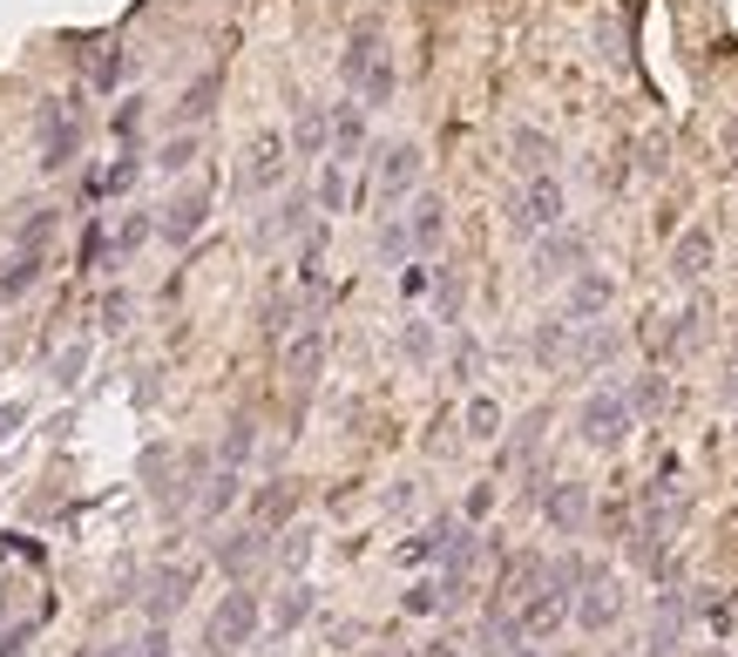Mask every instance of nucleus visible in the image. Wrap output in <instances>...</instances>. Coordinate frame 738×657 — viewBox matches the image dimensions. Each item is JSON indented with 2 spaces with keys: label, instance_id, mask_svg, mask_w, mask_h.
I'll list each match as a JSON object with an SVG mask.
<instances>
[{
  "label": "nucleus",
  "instance_id": "obj_1",
  "mask_svg": "<svg viewBox=\"0 0 738 657\" xmlns=\"http://www.w3.org/2000/svg\"><path fill=\"white\" fill-rule=\"evenodd\" d=\"M340 81H346V89H353L366 109H386V102H393L400 75H393V55H386L380 28H360V35L346 41V55H340Z\"/></svg>",
  "mask_w": 738,
  "mask_h": 657
},
{
  "label": "nucleus",
  "instance_id": "obj_2",
  "mask_svg": "<svg viewBox=\"0 0 738 657\" xmlns=\"http://www.w3.org/2000/svg\"><path fill=\"white\" fill-rule=\"evenodd\" d=\"M630 428H637V406H630V393H617V386H597V393L577 406V441H583V448L617 454V448L630 441Z\"/></svg>",
  "mask_w": 738,
  "mask_h": 657
},
{
  "label": "nucleus",
  "instance_id": "obj_3",
  "mask_svg": "<svg viewBox=\"0 0 738 657\" xmlns=\"http://www.w3.org/2000/svg\"><path fill=\"white\" fill-rule=\"evenodd\" d=\"M258 624H265V610H258V597H252V590H224V604H217V610H210V624H204L210 657L244 650V644L258 637Z\"/></svg>",
  "mask_w": 738,
  "mask_h": 657
},
{
  "label": "nucleus",
  "instance_id": "obj_4",
  "mask_svg": "<svg viewBox=\"0 0 738 657\" xmlns=\"http://www.w3.org/2000/svg\"><path fill=\"white\" fill-rule=\"evenodd\" d=\"M562 224V177L555 170H535L529 190L509 204V231L515 237H535V231H555Z\"/></svg>",
  "mask_w": 738,
  "mask_h": 657
},
{
  "label": "nucleus",
  "instance_id": "obj_5",
  "mask_svg": "<svg viewBox=\"0 0 738 657\" xmlns=\"http://www.w3.org/2000/svg\"><path fill=\"white\" fill-rule=\"evenodd\" d=\"M421 170H427V149L421 143H386L380 149V204L400 210L406 197L421 190Z\"/></svg>",
  "mask_w": 738,
  "mask_h": 657
},
{
  "label": "nucleus",
  "instance_id": "obj_6",
  "mask_svg": "<svg viewBox=\"0 0 738 657\" xmlns=\"http://www.w3.org/2000/svg\"><path fill=\"white\" fill-rule=\"evenodd\" d=\"M35 129H41V156H35V163H41L48 177L68 170V163L81 156V116H75V109H55V102H48V109L35 116Z\"/></svg>",
  "mask_w": 738,
  "mask_h": 657
},
{
  "label": "nucleus",
  "instance_id": "obj_7",
  "mask_svg": "<svg viewBox=\"0 0 738 657\" xmlns=\"http://www.w3.org/2000/svg\"><path fill=\"white\" fill-rule=\"evenodd\" d=\"M590 265V237L583 231H569V224H555V231H542V244H535V278L549 285V278H577Z\"/></svg>",
  "mask_w": 738,
  "mask_h": 657
},
{
  "label": "nucleus",
  "instance_id": "obj_8",
  "mask_svg": "<svg viewBox=\"0 0 738 657\" xmlns=\"http://www.w3.org/2000/svg\"><path fill=\"white\" fill-rule=\"evenodd\" d=\"M285 163H292V156H285V136H278V129H265L252 149H244L237 190H244V197H265V190H278V184H285Z\"/></svg>",
  "mask_w": 738,
  "mask_h": 657
},
{
  "label": "nucleus",
  "instance_id": "obj_9",
  "mask_svg": "<svg viewBox=\"0 0 738 657\" xmlns=\"http://www.w3.org/2000/svg\"><path fill=\"white\" fill-rule=\"evenodd\" d=\"M610 305H617V278L597 272V265H583L577 278H569V292H562V318H569V325H590V318H603Z\"/></svg>",
  "mask_w": 738,
  "mask_h": 657
},
{
  "label": "nucleus",
  "instance_id": "obj_10",
  "mask_svg": "<svg viewBox=\"0 0 738 657\" xmlns=\"http://www.w3.org/2000/svg\"><path fill=\"white\" fill-rule=\"evenodd\" d=\"M542 516H549V529H555V536H583V529H590V481H577V474L549 481Z\"/></svg>",
  "mask_w": 738,
  "mask_h": 657
},
{
  "label": "nucleus",
  "instance_id": "obj_11",
  "mask_svg": "<svg viewBox=\"0 0 738 657\" xmlns=\"http://www.w3.org/2000/svg\"><path fill=\"white\" fill-rule=\"evenodd\" d=\"M617 617H623V590H617V577L590 569V577H583V590H577V624H583L590 637H603Z\"/></svg>",
  "mask_w": 738,
  "mask_h": 657
},
{
  "label": "nucleus",
  "instance_id": "obj_12",
  "mask_svg": "<svg viewBox=\"0 0 738 657\" xmlns=\"http://www.w3.org/2000/svg\"><path fill=\"white\" fill-rule=\"evenodd\" d=\"M265 556H272V529H265V522H252V529H237V536L217 542V569H224V577H237V584L252 577Z\"/></svg>",
  "mask_w": 738,
  "mask_h": 657
},
{
  "label": "nucleus",
  "instance_id": "obj_13",
  "mask_svg": "<svg viewBox=\"0 0 738 657\" xmlns=\"http://www.w3.org/2000/svg\"><path fill=\"white\" fill-rule=\"evenodd\" d=\"M204 217H210V197L204 190H184V197H170L156 210V237L163 244H190L197 231H204Z\"/></svg>",
  "mask_w": 738,
  "mask_h": 657
},
{
  "label": "nucleus",
  "instance_id": "obj_14",
  "mask_svg": "<svg viewBox=\"0 0 738 657\" xmlns=\"http://www.w3.org/2000/svg\"><path fill=\"white\" fill-rule=\"evenodd\" d=\"M190 590H197V569H156V577H149V597H142L149 624H170V617L190 604Z\"/></svg>",
  "mask_w": 738,
  "mask_h": 657
},
{
  "label": "nucleus",
  "instance_id": "obj_15",
  "mask_svg": "<svg viewBox=\"0 0 738 657\" xmlns=\"http://www.w3.org/2000/svg\"><path fill=\"white\" fill-rule=\"evenodd\" d=\"M678 650H685V597L665 590L658 617H650V630H643V657H678Z\"/></svg>",
  "mask_w": 738,
  "mask_h": 657
},
{
  "label": "nucleus",
  "instance_id": "obj_16",
  "mask_svg": "<svg viewBox=\"0 0 738 657\" xmlns=\"http://www.w3.org/2000/svg\"><path fill=\"white\" fill-rule=\"evenodd\" d=\"M278 366H285L292 386H312V380L325 373V333H318V325H298V333L285 340V360H278Z\"/></svg>",
  "mask_w": 738,
  "mask_h": 657
},
{
  "label": "nucleus",
  "instance_id": "obj_17",
  "mask_svg": "<svg viewBox=\"0 0 738 657\" xmlns=\"http://www.w3.org/2000/svg\"><path fill=\"white\" fill-rule=\"evenodd\" d=\"M711 258H718V244H711V231L698 224V231H685V237L671 244V278H678V285H698V278L711 272Z\"/></svg>",
  "mask_w": 738,
  "mask_h": 657
},
{
  "label": "nucleus",
  "instance_id": "obj_18",
  "mask_svg": "<svg viewBox=\"0 0 738 657\" xmlns=\"http://www.w3.org/2000/svg\"><path fill=\"white\" fill-rule=\"evenodd\" d=\"M41 272H48V258H41V252H21V244H14V258H8V265H0V305H14V298H28Z\"/></svg>",
  "mask_w": 738,
  "mask_h": 657
},
{
  "label": "nucleus",
  "instance_id": "obj_19",
  "mask_svg": "<svg viewBox=\"0 0 738 657\" xmlns=\"http://www.w3.org/2000/svg\"><path fill=\"white\" fill-rule=\"evenodd\" d=\"M406 224H414V252H434V244L447 237V204H441L434 190H421L414 210H406Z\"/></svg>",
  "mask_w": 738,
  "mask_h": 657
},
{
  "label": "nucleus",
  "instance_id": "obj_20",
  "mask_svg": "<svg viewBox=\"0 0 738 657\" xmlns=\"http://www.w3.org/2000/svg\"><path fill=\"white\" fill-rule=\"evenodd\" d=\"M360 149H366V102H340L333 109V156L353 163Z\"/></svg>",
  "mask_w": 738,
  "mask_h": 657
},
{
  "label": "nucleus",
  "instance_id": "obj_21",
  "mask_svg": "<svg viewBox=\"0 0 738 657\" xmlns=\"http://www.w3.org/2000/svg\"><path fill=\"white\" fill-rule=\"evenodd\" d=\"M617 353H623V333H617L610 318H590L583 340H577V366H610Z\"/></svg>",
  "mask_w": 738,
  "mask_h": 657
},
{
  "label": "nucleus",
  "instance_id": "obj_22",
  "mask_svg": "<svg viewBox=\"0 0 738 657\" xmlns=\"http://www.w3.org/2000/svg\"><path fill=\"white\" fill-rule=\"evenodd\" d=\"M325 143H333L325 109H318V102H298V116H292V149H298V156H325Z\"/></svg>",
  "mask_w": 738,
  "mask_h": 657
},
{
  "label": "nucleus",
  "instance_id": "obj_23",
  "mask_svg": "<svg viewBox=\"0 0 738 657\" xmlns=\"http://www.w3.org/2000/svg\"><path fill=\"white\" fill-rule=\"evenodd\" d=\"M509 149H515V170H529V177L549 170V156H555V143H549L535 122H515V129H509Z\"/></svg>",
  "mask_w": 738,
  "mask_h": 657
},
{
  "label": "nucleus",
  "instance_id": "obj_24",
  "mask_svg": "<svg viewBox=\"0 0 738 657\" xmlns=\"http://www.w3.org/2000/svg\"><path fill=\"white\" fill-rule=\"evenodd\" d=\"M461 536V522L454 516H441V522H427L414 542H400V562H427V556H447V542Z\"/></svg>",
  "mask_w": 738,
  "mask_h": 657
},
{
  "label": "nucleus",
  "instance_id": "obj_25",
  "mask_svg": "<svg viewBox=\"0 0 738 657\" xmlns=\"http://www.w3.org/2000/svg\"><path fill=\"white\" fill-rule=\"evenodd\" d=\"M373 244H380V265H400L406 252H414V224H406L400 210H386V217H380V237H373Z\"/></svg>",
  "mask_w": 738,
  "mask_h": 657
},
{
  "label": "nucleus",
  "instance_id": "obj_26",
  "mask_svg": "<svg viewBox=\"0 0 738 657\" xmlns=\"http://www.w3.org/2000/svg\"><path fill=\"white\" fill-rule=\"evenodd\" d=\"M542 434H549V406H535V414H522V421H515V434H509L502 461H529V454L542 448Z\"/></svg>",
  "mask_w": 738,
  "mask_h": 657
},
{
  "label": "nucleus",
  "instance_id": "obj_27",
  "mask_svg": "<svg viewBox=\"0 0 738 657\" xmlns=\"http://www.w3.org/2000/svg\"><path fill=\"white\" fill-rule=\"evenodd\" d=\"M230 502H237V468L224 461V468L210 474V488H204V496H197V516H204V522H217V516H224Z\"/></svg>",
  "mask_w": 738,
  "mask_h": 657
},
{
  "label": "nucleus",
  "instance_id": "obj_28",
  "mask_svg": "<svg viewBox=\"0 0 738 657\" xmlns=\"http://www.w3.org/2000/svg\"><path fill=\"white\" fill-rule=\"evenodd\" d=\"M312 604H318V590H312V584H292V590L278 597V610H272V624H278V637H285V630H298V624L312 617Z\"/></svg>",
  "mask_w": 738,
  "mask_h": 657
},
{
  "label": "nucleus",
  "instance_id": "obj_29",
  "mask_svg": "<svg viewBox=\"0 0 738 657\" xmlns=\"http://www.w3.org/2000/svg\"><path fill=\"white\" fill-rule=\"evenodd\" d=\"M55 224H61V210H48V204H35L21 224H14V244H21V252H41V244L55 237Z\"/></svg>",
  "mask_w": 738,
  "mask_h": 657
},
{
  "label": "nucleus",
  "instance_id": "obj_30",
  "mask_svg": "<svg viewBox=\"0 0 738 657\" xmlns=\"http://www.w3.org/2000/svg\"><path fill=\"white\" fill-rule=\"evenodd\" d=\"M325 217H333V210H346V163L340 156H325V170H318V197H312Z\"/></svg>",
  "mask_w": 738,
  "mask_h": 657
},
{
  "label": "nucleus",
  "instance_id": "obj_31",
  "mask_svg": "<svg viewBox=\"0 0 738 657\" xmlns=\"http://www.w3.org/2000/svg\"><path fill=\"white\" fill-rule=\"evenodd\" d=\"M217 89H224V75H204V81H190V96L177 102V122H204V116L217 109Z\"/></svg>",
  "mask_w": 738,
  "mask_h": 657
},
{
  "label": "nucleus",
  "instance_id": "obj_32",
  "mask_svg": "<svg viewBox=\"0 0 738 657\" xmlns=\"http://www.w3.org/2000/svg\"><path fill=\"white\" fill-rule=\"evenodd\" d=\"M630 406H637L643 421H650V414H665V406H671V380H665V373H643V380L630 386Z\"/></svg>",
  "mask_w": 738,
  "mask_h": 657
},
{
  "label": "nucleus",
  "instance_id": "obj_33",
  "mask_svg": "<svg viewBox=\"0 0 738 657\" xmlns=\"http://www.w3.org/2000/svg\"><path fill=\"white\" fill-rule=\"evenodd\" d=\"M252 448H258V421H252V414H237V421L224 428V461L244 468V461H252Z\"/></svg>",
  "mask_w": 738,
  "mask_h": 657
},
{
  "label": "nucleus",
  "instance_id": "obj_34",
  "mask_svg": "<svg viewBox=\"0 0 738 657\" xmlns=\"http://www.w3.org/2000/svg\"><path fill=\"white\" fill-rule=\"evenodd\" d=\"M312 210H318V204H305V197H285V204H278V217H272L265 231H272V237H305V231H312Z\"/></svg>",
  "mask_w": 738,
  "mask_h": 657
},
{
  "label": "nucleus",
  "instance_id": "obj_35",
  "mask_svg": "<svg viewBox=\"0 0 738 657\" xmlns=\"http://www.w3.org/2000/svg\"><path fill=\"white\" fill-rule=\"evenodd\" d=\"M562 353H569V318H542V325H535V360L555 366Z\"/></svg>",
  "mask_w": 738,
  "mask_h": 657
},
{
  "label": "nucleus",
  "instance_id": "obj_36",
  "mask_svg": "<svg viewBox=\"0 0 738 657\" xmlns=\"http://www.w3.org/2000/svg\"><path fill=\"white\" fill-rule=\"evenodd\" d=\"M400 353L414 360V366H427V360H434V318H406V333H400Z\"/></svg>",
  "mask_w": 738,
  "mask_h": 657
},
{
  "label": "nucleus",
  "instance_id": "obj_37",
  "mask_svg": "<svg viewBox=\"0 0 738 657\" xmlns=\"http://www.w3.org/2000/svg\"><path fill=\"white\" fill-rule=\"evenodd\" d=\"M468 434H474V441H495V434H502V406L474 393V400H468Z\"/></svg>",
  "mask_w": 738,
  "mask_h": 657
},
{
  "label": "nucleus",
  "instance_id": "obj_38",
  "mask_svg": "<svg viewBox=\"0 0 738 657\" xmlns=\"http://www.w3.org/2000/svg\"><path fill=\"white\" fill-rule=\"evenodd\" d=\"M292 502H298V488H292V481H272L265 496H258V522H265V529H272V522H285V516H292Z\"/></svg>",
  "mask_w": 738,
  "mask_h": 657
},
{
  "label": "nucleus",
  "instance_id": "obj_39",
  "mask_svg": "<svg viewBox=\"0 0 738 657\" xmlns=\"http://www.w3.org/2000/svg\"><path fill=\"white\" fill-rule=\"evenodd\" d=\"M190 163H197V136H177V143L156 149V170H163V177H184Z\"/></svg>",
  "mask_w": 738,
  "mask_h": 657
},
{
  "label": "nucleus",
  "instance_id": "obj_40",
  "mask_svg": "<svg viewBox=\"0 0 738 657\" xmlns=\"http://www.w3.org/2000/svg\"><path fill=\"white\" fill-rule=\"evenodd\" d=\"M434 318H441V325L461 318V272H441V278H434Z\"/></svg>",
  "mask_w": 738,
  "mask_h": 657
},
{
  "label": "nucleus",
  "instance_id": "obj_41",
  "mask_svg": "<svg viewBox=\"0 0 738 657\" xmlns=\"http://www.w3.org/2000/svg\"><path fill=\"white\" fill-rule=\"evenodd\" d=\"M136 177H142V163H136V156H116V163H109V170L96 177V190H109V197H116V190H129Z\"/></svg>",
  "mask_w": 738,
  "mask_h": 657
},
{
  "label": "nucleus",
  "instance_id": "obj_42",
  "mask_svg": "<svg viewBox=\"0 0 738 657\" xmlns=\"http://www.w3.org/2000/svg\"><path fill=\"white\" fill-rule=\"evenodd\" d=\"M278 562H285V569H305V562H312V529H285Z\"/></svg>",
  "mask_w": 738,
  "mask_h": 657
},
{
  "label": "nucleus",
  "instance_id": "obj_43",
  "mask_svg": "<svg viewBox=\"0 0 738 657\" xmlns=\"http://www.w3.org/2000/svg\"><path fill=\"white\" fill-rule=\"evenodd\" d=\"M122 75H129V55H122V48H109V55L96 61V89H102V96H116V81H122Z\"/></svg>",
  "mask_w": 738,
  "mask_h": 657
},
{
  "label": "nucleus",
  "instance_id": "obj_44",
  "mask_svg": "<svg viewBox=\"0 0 738 657\" xmlns=\"http://www.w3.org/2000/svg\"><path fill=\"white\" fill-rule=\"evenodd\" d=\"M149 231H156V217H142V210H136V217H122V231H116V258H129Z\"/></svg>",
  "mask_w": 738,
  "mask_h": 657
},
{
  "label": "nucleus",
  "instance_id": "obj_45",
  "mask_svg": "<svg viewBox=\"0 0 738 657\" xmlns=\"http://www.w3.org/2000/svg\"><path fill=\"white\" fill-rule=\"evenodd\" d=\"M21 428H28V400H8V406H0V448H8Z\"/></svg>",
  "mask_w": 738,
  "mask_h": 657
},
{
  "label": "nucleus",
  "instance_id": "obj_46",
  "mask_svg": "<svg viewBox=\"0 0 738 657\" xmlns=\"http://www.w3.org/2000/svg\"><path fill=\"white\" fill-rule=\"evenodd\" d=\"M81 366H89V346H68V353L55 360V380H61V386H75V380H81Z\"/></svg>",
  "mask_w": 738,
  "mask_h": 657
},
{
  "label": "nucleus",
  "instance_id": "obj_47",
  "mask_svg": "<svg viewBox=\"0 0 738 657\" xmlns=\"http://www.w3.org/2000/svg\"><path fill=\"white\" fill-rule=\"evenodd\" d=\"M102 325H109V333H122V325H129V292H109V298H102Z\"/></svg>",
  "mask_w": 738,
  "mask_h": 657
},
{
  "label": "nucleus",
  "instance_id": "obj_48",
  "mask_svg": "<svg viewBox=\"0 0 738 657\" xmlns=\"http://www.w3.org/2000/svg\"><path fill=\"white\" fill-rule=\"evenodd\" d=\"M474 366H481V346L461 340V346H454V380H474Z\"/></svg>",
  "mask_w": 738,
  "mask_h": 657
},
{
  "label": "nucleus",
  "instance_id": "obj_49",
  "mask_svg": "<svg viewBox=\"0 0 738 657\" xmlns=\"http://www.w3.org/2000/svg\"><path fill=\"white\" fill-rule=\"evenodd\" d=\"M28 637H35V624H14L8 637H0V657H21V650H28Z\"/></svg>",
  "mask_w": 738,
  "mask_h": 657
},
{
  "label": "nucleus",
  "instance_id": "obj_50",
  "mask_svg": "<svg viewBox=\"0 0 738 657\" xmlns=\"http://www.w3.org/2000/svg\"><path fill=\"white\" fill-rule=\"evenodd\" d=\"M163 650H170V637H163V624H156L149 637H136V657H163Z\"/></svg>",
  "mask_w": 738,
  "mask_h": 657
},
{
  "label": "nucleus",
  "instance_id": "obj_51",
  "mask_svg": "<svg viewBox=\"0 0 738 657\" xmlns=\"http://www.w3.org/2000/svg\"><path fill=\"white\" fill-rule=\"evenodd\" d=\"M488 502H495V481H481L474 496H468V516H488Z\"/></svg>",
  "mask_w": 738,
  "mask_h": 657
},
{
  "label": "nucleus",
  "instance_id": "obj_52",
  "mask_svg": "<svg viewBox=\"0 0 738 657\" xmlns=\"http://www.w3.org/2000/svg\"><path fill=\"white\" fill-rule=\"evenodd\" d=\"M81 657H136V644H96V650H81Z\"/></svg>",
  "mask_w": 738,
  "mask_h": 657
},
{
  "label": "nucleus",
  "instance_id": "obj_53",
  "mask_svg": "<svg viewBox=\"0 0 738 657\" xmlns=\"http://www.w3.org/2000/svg\"><path fill=\"white\" fill-rule=\"evenodd\" d=\"M725 400L738 406V360H731V380H725Z\"/></svg>",
  "mask_w": 738,
  "mask_h": 657
},
{
  "label": "nucleus",
  "instance_id": "obj_54",
  "mask_svg": "<svg viewBox=\"0 0 738 657\" xmlns=\"http://www.w3.org/2000/svg\"><path fill=\"white\" fill-rule=\"evenodd\" d=\"M509 657H542V650H535V644H522V650H509Z\"/></svg>",
  "mask_w": 738,
  "mask_h": 657
},
{
  "label": "nucleus",
  "instance_id": "obj_55",
  "mask_svg": "<svg viewBox=\"0 0 738 657\" xmlns=\"http://www.w3.org/2000/svg\"><path fill=\"white\" fill-rule=\"evenodd\" d=\"M711 657H725V650H711Z\"/></svg>",
  "mask_w": 738,
  "mask_h": 657
}]
</instances>
